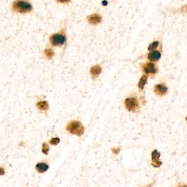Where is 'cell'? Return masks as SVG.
<instances>
[{
	"mask_svg": "<svg viewBox=\"0 0 187 187\" xmlns=\"http://www.w3.org/2000/svg\"><path fill=\"white\" fill-rule=\"evenodd\" d=\"M13 9L15 12L26 13L30 12L32 7L30 3L24 0H15L13 3Z\"/></svg>",
	"mask_w": 187,
	"mask_h": 187,
	"instance_id": "1",
	"label": "cell"
},
{
	"mask_svg": "<svg viewBox=\"0 0 187 187\" xmlns=\"http://www.w3.org/2000/svg\"><path fill=\"white\" fill-rule=\"evenodd\" d=\"M66 130L71 134L78 136H81L84 132V127L79 121H72L69 123L66 127Z\"/></svg>",
	"mask_w": 187,
	"mask_h": 187,
	"instance_id": "2",
	"label": "cell"
},
{
	"mask_svg": "<svg viewBox=\"0 0 187 187\" xmlns=\"http://www.w3.org/2000/svg\"><path fill=\"white\" fill-rule=\"evenodd\" d=\"M127 110L130 112H136L139 107L138 101L136 98L132 97L125 99L124 102Z\"/></svg>",
	"mask_w": 187,
	"mask_h": 187,
	"instance_id": "3",
	"label": "cell"
},
{
	"mask_svg": "<svg viewBox=\"0 0 187 187\" xmlns=\"http://www.w3.org/2000/svg\"><path fill=\"white\" fill-rule=\"evenodd\" d=\"M65 36L60 34H55L50 37V42L53 46H61L66 42Z\"/></svg>",
	"mask_w": 187,
	"mask_h": 187,
	"instance_id": "4",
	"label": "cell"
},
{
	"mask_svg": "<svg viewBox=\"0 0 187 187\" xmlns=\"http://www.w3.org/2000/svg\"><path fill=\"white\" fill-rule=\"evenodd\" d=\"M142 68L143 71L146 74H155L157 72L156 66L152 62H147L142 65Z\"/></svg>",
	"mask_w": 187,
	"mask_h": 187,
	"instance_id": "5",
	"label": "cell"
},
{
	"mask_svg": "<svg viewBox=\"0 0 187 187\" xmlns=\"http://www.w3.org/2000/svg\"><path fill=\"white\" fill-rule=\"evenodd\" d=\"M160 157V153L158 152L157 150H154L152 153V162L151 165L154 167H160L162 164V162L159 160Z\"/></svg>",
	"mask_w": 187,
	"mask_h": 187,
	"instance_id": "6",
	"label": "cell"
},
{
	"mask_svg": "<svg viewBox=\"0 0 187 187\" xmlns=\"http://www.w3.org/2000/svg\"><path fill=\"white\" fill-rule=\"evenodd\" d=\"M102 68L99 65L92 66L90 70V73L94 79L97 78L101 73Z\"/></svg>",
	"mask_w": 187,
	"mask_h": 187,
	"instance_id": "7",
	"label": "cell"
},
{
	"mask_svg": "<svg viewBox=\"0 0 187 187\" xmlns=\"http://www.w3.org/2000/svg\"><path fill=\"white\" fill-rule=\"evenodd\" d=\"M167 88L162 84H157L154 87V92L159 95H162L166 93Z\"/></svg>",
	"mask_w": 187,
	"mask_h": 187,
	"instance_id": "8",
	"label": "cell"
},
{
	"mask_svg": "<svg viewBox=\"0 0 187 187\" xmlns=\"http://www.w3.org/2000/svg\"><path fill=\"white\" fill-rule=\"evenodd\" d=\"M49 169V166L45 162H39L36 165V170L40 173L46 172Z\"/></svg>",
	"mask_w": 187,
	"mask_h": 187,
	"instance_id": "9",
	"label": "cell"
},
{
	"mask_svg": "<svg viewBox=\"0 0 187 187\" xmlns=\"http://www.w3.org/2000/svg\"><path fill=\"white\" fill-rule=\"evenodd\" d=\"M161 57V54L159 51H152L148 55V58L149 60L156 61L158 60Z\"/></svg>",
	"mask_w": 187,
	"mask_h": 187,
	"instance_id": "10",
	"label": "cell"
},
{
	"mask_svg": "<svg viewBox=\"0 0 187 187\" xmlns=\"http://www.w3.org/2000/svg\"><path fill=\"white\" fill-rule=\"evenodd\" d=\"M37 107L40 111H46L49 108V105L47 101H40L37 103Z\"/></svg>",
	"mask_w": 187,
	"mask_h": 187,
	"instance_id": "11",
	"label": "cell"
},
{
	"mask_svg": "<svg viewBox=\"0 0 187 187\" xmlns=\"http://www.w3.org/2000/svg\"><path fill=\"white\" fill-rule=\"evenodd\" d=\"M147 78H148L147 76L143 75L142 77L140 80L139 81L138 84V86L141 90L143 89L145 86V84H146V83L147 82Z\"/></svg>",
	"mask_w": 187,
	"mask_h": 187,
	"instance_id": "12",
	"label": "cell"
},
{
	"mask_svg": "<svg viewBox=\"0 0 187 187\" xmlns=\"http://www.w3.org/2000/svg\"><path fill=\"white\" fill-rule=\"evenodd\" d=\"M42 151L43 152V153H44L46 155H47L48 154V152L49 151V146L47 143L45 142L42 144Z\"/></svg>",
	"mask_w": 187,
	"mask_h": 187,
	"instance_id": "13",
	"label": "cell"
},
{
	"mask_svg": "<svg viewBox=\"0 0 187 187\" xmlns=\"http://www.w3.org/2000/svg\"><path fill=\"white\" fill-rule=\"evenodd\" d=\"M45 53L46 54V56L48 59H51L53 58V56L54 55V53L53 51L51 49H47L45 51Z\"/></svg>",
	"mask_w": 187,
	"mask_h": 187,
	"instance_id": "14",
	"label": "cell"
},
{
	"mask_svg": "<svg viewBox=\"0 0 187 187\" xmlns=\"http://www.w3.org/2000/svg\"><path fill=\"white\" fill-rule=\"evenodd\" d=\"M101 20V18L100 16H99L98 15H94L91 16L90 19V21L91 23H97L100 22V21Z\"/></svg>",
	"mask_w": 187,
	"mask_h": 187,
	"instance_id": "15",
	"label": "cell"
},
{
	"mask_svg": "<svg viewBox=\"0 0 187 187\" xmlns=\"http://www.w3.org/2000/svg\"><path fill=\"white\" fill-rule=\"evenodd\" d=\"M59 142H60V139L58 137L52 138L49 141L50 144L52 146H56L59 143Z\"/></svg>",
	"mask_w": 187,
	"mask_h": 187,
	"instance_id": "16",
	"label": "cell"
},
{
	"mask_svg": "<svg viewBox=\"0 0 187 187\" xmlns=\"http://www.w3.org/2000/svg\"><path fill=\"white\" fill-rule=\"evenodd\" d=\"M158 45H159V42H157V41L153 42L148 47V50L149 51H154L155 49L157 48V47L158 46Z\"/></svg>",
	"mask_w": 187,
	"mask_h": 187,
	"instance_id": "17",
	"label": "cell"
},
{
	"mask_svg": "<svg viewBox=\"0 0 187 187\" xmlns=\"http://www.w3.org/2000/svg\"><path fill=\"white\" fill-rule=\"evenodd\" d=\"M120 151H121V148L119 147H118V148H112V151L114 154H118L120 152Z\"/></svg>",
	"mask_w": 187,
	"mask_h": 187,
	"instance_id": "18",
	"label": "cell"
},
{
	"mask_svg": "<svg viewBox=\"0 0 187 187\" xmlns=\"http://www.w3.org/2000/svg\"><path fill=\"white\" fill-rule=\"evenodd\" d=\"M5 170L3 168L0 167V176H3L5 174Z\"/></svg>",
	"mask_w": 187,
	"mask_h": 187,
	"instance_id": "19",
	"label": "cell"
},
{
	"mask_svg": "<svg viewBox=\"0 0 187 187\" xmlns=\"http://www.w3.org/2000/svg\"><path fill=\"white\" fill-rule=\"evenodd\" d=\"M182 12H187V5H185L182 8Z\"/></svg>",
	"mask_w": 187,
	"mask_h": 187,
	"instance_id": "20",
	"label": "cell"
},
{
	"mask_svg": "<svg viewBox=\"0 0 187 187\" xmlns=\"http://www.w3.org/2000/svg\"><path fill=\"white\" fill-rule=\"evenodd\" d=\"M59 1H60L61 2H67L68 1V0H58Z\"/></svg>",
	"mask_w": 187,
	"mask_h": 187,
	"instance_id": "21",
	"label": "cell"
},
{
	"mask_svg": "<svg viewBox=\"0 0 187 187\" xmlns=\"http://www.w3.org/2000/svg\"><path fill=\"white\" fill-rule=\"evenodd\" d=\"M187 187V186H183V187Z\"/></svg>",
	"mask_w": 187,
	"mask_h": 187,
	"instance_id": "22",
	"label": "cell"
},
{
	"mask_svg": "<svg viewBox=\"0 0 187 187\" xmlns=\"http://www.w3.org/2000/svg\"></svg>",
	"mask_w": 187,
	"mask_h": 187,
	"instance_id": "23",
	"label": "cell"
}]
</instances>
